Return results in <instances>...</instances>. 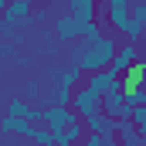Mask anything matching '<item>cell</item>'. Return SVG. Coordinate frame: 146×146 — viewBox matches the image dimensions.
Masks as SVG:
<instances>
[{
	"instance_id": "13",
	"label": "cell",
	"mask_w": 146,
	"mask_h": 146,
	"mask_svg": "<svg viewBox=\"0 0 146 146\" xmlns=\"http://www.w3.org/2000/svg\"><path fill=\"white\" fill-rule=\"evenodd\" d=\"M102 146H119V139H115V133H112V136H102Z\"/></svg>"
},
{
	"instance_id": "16",
	"label": "cell",
	"mask_w": 146,
	"mask_h": 146,
	"mask_svg": "<svg viewBox=\"0 0 146 146\" xmlns=\"http://www.w3.org/2000/svg\"><path fill=\"white\" fill-rule=\"evenodd\" d=\"M75 146H82V143H75Z\"/></svg>"
},
{
	"instance_id": "14",
	"label": "cell",
	"mask_w": 146,
	"mask_h": 146,
	"mask_svg": "<svg viewBox=\"0 0 146 146\" xmlns=\"http://www.w3.org/2000/svg\"><path fill=\"white\" fill-rule=\"evenodd\" d=\"M3 10H7V0H0V17H3Z\"/></svg>"
},
{
	"instance_id": "12",
	"label": "cell",
	"mask_w": 146,
	"mask_h": 146,
	"mask_svg": "<svg viewBox=\"0 0 146 146\" xmlns=\"http://www.w3.org/2000/svg\"><path fill=\"white\" fill-rule=\"evenodd\" d=\"M82 146H102V136H92V133H85V139H82Z\"/></svg>"
},
{
	"instance_id": "8",
	"label": "cell",
	"mask_w": 146,
	"mask_h": 146,
	"mask_svg": "<svg viewBox=\"0 0 146 146\" xmlns=\"http://www.w3.org/2000/svg\"><path fill=\"white\" fill-rule=\"evenodd\" d=\"M37 41L44 44V51H48V54H54V44H58V41H54V34H51L48 27H41V31H37Z\"/></svg>"
},
{
	"instance_id": "5",
	"label": "cell",
	"mask_w": 146,
	"mask_h": 146,
	"mask_svg": "<svg viewBox=\"0 0 146 146\" xmlns=\"http://www.w3.org/2000/svg\"><path fill=\"white\" fill-rule=\"evenodd\" d=\"M99 10H102V3H95V0H72L68 3V14H72L75 21H99Z\"/></svg>"
},
{
	"instance_id": "7",
	"label": "cell",
	"mask_w": 146,
	"mask_h": 146,
	"mask_svg": "<svg viewBox=\"0 0 146 146\" xmlns=\"http://www.w3.org/2000/svg\"><path fill=\"white\" fill-rule=\"evenodd\" d=\"M31 122L24 119H10V115H0V133H10V136H27Z\"/></svg>"
},
{
	"instance_id": "4",
	"label": "cell",
	"mask_w": 146,
	"mask_h": 146,
	"mask_svg": "<svg viewBox=\"0 0 146 146\" xmlns=\"http://www.w3.org/2000/svg\"><path fill=\"white\" fill-rule=\"evenodd\" d=\"M133 61H139V44H129V41H119V51H115V58H112L109 72L112 75H122Z\"/></svg>"
},
{
	"instance_id": "9",
	"label": "cell",
	"mask_w": 146,
	"mask_h": 146,
	"mask_svg": "<svg viewBox=\"0 0 146 146\" xmlns=\"http://www.w3.org/2000/svg\"><path fill=\"white\" fill-rule=\"evenodd\" d=\"M24 95H27V99H41V82H27V88H24Z\"/></svg>"
},
{
	"instance_id": "6",
	"label": "cell",
	"mask_w": 146,
	"mask_h": 146,
	"mask_svg": "<svg viewBox=\"0 0 146 146\" xmlns=\"http://www.w3.org/2000/svg\"><path fill=\"white\" fill-rule=\"evenodd\" d=\"M82 129H85V133H92V136H112V133H115V122H112V119H106V115L99 112V115L82 119Z\"/></svg>"
},
{
	"instance_id": "10",
	"label": "cell",
	"mask_w": 146,
	"mask_h": 146,
	"mask_svg": "<svg viewBox=\"0 0 146 146\" xmlns=\"http://www.w3.org/2000/svg\"><path fill=\"white\" fill-rule=\"evenodd\" d=\"M14 54H17V51H14V48H10L7 41H0V58H3V61H10Z\"/></svg>"
},
{
	"instance_id": "15",
	"label": "cell",
	"mask_w": 146,
	"mask_h": 146,
	"mask_svg": "<svg viewBox=\"0 0 146 146\" xmlns=\"http://www.w3.org/2000/svg\"><path fill=\"white\" fill-rule=\"evenodd\" d=\"M24 146H34V143H27V139H24Z\"/></svg>"
},
{
	"instance_id": "11",
	"label": "cell",
	"mask_w": 146,
	"mask_h": 146,
	"mask_svg": "<svg viewBox=\"0 0 146 146\" xmlns=\"http://www.w3.org/2000/svg\"><path fill=\"white\" fill-rule=\"evenodd\" d=\"M10 61H14V65H17V68H27V65H31V58H27V54H21V51H17V54H14V58H10Z\"/></svg>"
},
{
	"instance_id": "2",
	"label": "cell",
	"mask_w": 146,
	"mask_h": 146,
	"mask_svg": "<svg viewBox=\"0 0 146 146\" xmlns=\"http://www.w3.org/2000/svg\"><path fill=\"white\" fill-rule=\"evenodd\" d=\"M68 109L78 115V119H88V115H99L102 112V92H95L92 85H85V82H78L72 88V102H68Z\"/></svg>"
},
{
	"instance_id": "1",
	"label": "cell",
	"mask_w": 146,
	"mask_h": 146,
	"mask_svg": "<svg viewBox=\"0 0 146 146\" xmlns=\"http://www.w3.org/2000/svg\"><path fill=\"white\" fill-rule=\"evenodd\" d=\"M115 51H119V37L115 34H102L99 41L85 44V54H82V61H78V72L82 75L106 72L112 65V58H115Z\"/></svg>"
},
{
	"instance_id": "3",
	"label": "cell",
	"mask_w": 146,
	"mask_h": 146,
	"mask_svg": "<svg viewBox=\"0 0 146 146\" xmlns=\"http://www.w3.org/2000/svg\"><path fill=\"white\" fill-rule=\"evenodd\" d=\"M58 44H75L78 37H82V21H75L72 14H58V17H51V27H48Z\"/></svg>"
}]
</instances>
